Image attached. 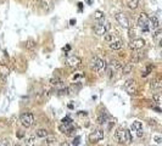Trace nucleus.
<instances>
[{
  "label": "nucleus",
  "instance_id": "obj_28",
  "mask_svg": "<svg viewBox=\"0 0 162 146\" xmlns=\"http://www.w3.org/2000/svg\"><path fill=\"white\" fill-rule=\"evenodd\" d=\"M55 142H56V136H54V135H48L45 137V144L46 145H54Z\"/></svg>",
  "mask_w": 162,
  "mask_h": 146
},
{
  "label": "nucleus",
  "instance_id": "obj_9",
  "mask_svg": "<svg viewBox=\"0 0 162 146\" xmlns=\"http://www.w3.org/2000/svg\"><path fill=\"white\" fill-rule=\"evenodd\" d=\"M144 46H145V40L143 38H134L131 40V43H129V47H131L132 50H139V49H141Z\"/></svg>",
  "mask_w": 162,
  "mask_h": 146
},
{
  "label": "nucleus",
  "instance_id": "obj_33",
  "mask_svg": "<svg viewBox=\"0 0 162 146\" xmlns=\"http://www.w3.org/2000/svg\"><path fill=\"white\" fill-rule=\"evenodd\" d=\"M10 139H0V146H9Z\"/></svg>",
  "mask_w": 162,
  "mask_h": 146
},
{
  "label": "nucleus",
  "instance_id": "obj_36",
  "mask_svg": "<svg viewBox=\"0 0 162 146\" xmlns=\"http://www.w3.org/2000/svg\"><path fill=\"white\" fill-rule=\"evenodd\" d=\"M79 140H80V137H79V136L75 137V140H73V145H75V146H78V145H79Z\"/></svg>",
  "mask_w": 162,
  "mask_h": 146
},
{
  "label": "nucleus",
  "instance_id": "obj_29",
  "mask_svg": "<svg viewBox=\"0 0 162 146\" xmlns=\"http://www.w3.org/2000/svg\"><path fill=\"white\" fill-rule=\"evenodd\" d=\"M25 46H26V49H34L36 47V42H34V40H32V39H29V40H27V42L25 43Z\"/></svg>",
  "mask_w": 162,
  "mask_h": 146
},
{
  "label": "nucleus",
  "instance_id": "obj_41",
  "mask_svg": "<svg viewBox=\"0 0 162 146\" xmlns=\"http://www.w3.org/2000/svg\"><path fill=\"white\" fill-rule=\"evenodd\" d=\"M70 49H71V46H70V45H67L66 47H65V50H70Z\"/></svg>",
  "mask_w": 162,
  "mask_h": 146
},
{
  "label": "nucleus",
  "instance_id": "obj_16",
  "mask_svg": "<svg viewBox=\"0 0 162 146\" xmlns=\"http://www.w3.org/2000/svg\"><path fill=\"white\" fill-rule=\"evenodd\" d=\"M122 46H123V44H122V40H121V39L109 44V47L111 49V50H113V51H117V50H119V49H122Z\"/></svg>",
  "mask_w": 162,
  "mask_h": 146
},
{
  "label": "nucleus",
  "instance_id": "obj_26",
  "mask_svg": "<svg viewBox=\"0 0 162 146\" xmlns=\"http://www.w3.org/2000/svg\"><path fill=\"white\" fill-rule=\"evenodd\" d=\"M161 86V80L160 79H152L151 83H150V88L152 89V90H156V89H158Z\"/></svg>",
  "mask_w": 162,
  "mask_h": 146
},
{
  "label": "nucleus",
  "instance_id": "obj_31",
  "mask_svg": "<svg viewBox=\"0 0 162 146\" xmlns=\"http://www.w3.org/2000/svg\"><path fill=\"white\" fill-rule=\"evenodd\" d=\"M152 71V66L150 64V66H148L146 68H145L144 71H143V73H141V77H148L149 74H150V72Z\"/></svg>",
  "mask_w": 162,
  "mask_h": 146
},
{
  "label": "nucleus",
  "instance_id": "obj_35",
  "mask_svg": "<svg viewBox=\"0 0 162 146\" xmlns=\"http://www.w3.org/2000/svg\"><path fill=\"white\" fill-rule=\"evenodd\" d=\"M153 141H156L157 144H161L162 142V137L158 136V135H155V136H153Z\"/></svg>",
  "mask_w": 162,
  "mask_h": 146
},
{
  "label": "nucleus",
  "instance_id": "obj_20",
  "mask_svg": "<svg viewBox=\"0 0 162 146\" xmlns=\"http://www.w3.org/2000/svg\"><path fill=\"white\" fill-rule=\"evenodd\" d=\"M127 6L129 7L131 10H135L138 5H139V0H126Z\"/></svg>",
  "mask_w": 162,
  "mask_h": 146
},
{
  "label": "nucleus",
  "instance_id": "obj_10",
  "mask_svg": "<svg viewBox=\"0 0 162 146\" xmlns=\"http://www.w3.org/2000/svg\"><path fill=\"white\" fill-rule=\"evenodd\" d=\"M66 64L70 67H73V68H77L82 64V60L78 56H70V57L66 59Z\"/></svg>",
  "mask_w": 162,
  "mask_h": 146
},
{
  "label": "nucleus",
  "instance_id": "obj_6",
  "mask_svg": "<svg viewBox=\"0 0 162 146\" xmlns=\"http://www.w3.org/2000/svg\"><path fill=\"white\" fill-rule=\"evenodd\" d=\"M115 18H116L117 23L119 24V26H122L123 28H129V27H131V22H129V18L126 16V13L117 12L115 15Z\"/></svg>",
  "mask_w": 162,
  "mask_h": 146
},
{
  "label": "nucleus",
  "instance_id": "obj_43",
  "mask_svg": "<svg viewBox=\"0 0 162 146\" xmlns=\"http://www.w3.org/2000/svg\"><path fill=\"white\" fill-rule=\"evenodd\" d=\"M158 45H160V46H161V47H162V39H161V40H160V44H158Z\"/></svg>",
  "mask_w": 162,
  "mask_h": 146
},
{
  "label": "nucleus",
  "instance_id": "obj_8",
  "mask_svg": "<svg viewBox=\"0 0 162 146\" xmlns=\"http://www.w3.org/2000/svg\"><path fill=\"white\" fill-rule=\"evenodd\" d=\"M138 24L139 27L143 29V32H148L149 30V16L143 12L139 15V18H138Z\"/></svg>",
  "mask_w": 162,
  "mask_h": 146
},
{
  "label": "nucleus",
  "instance_id": "obj_38",
  "mask_svg": "<svg viewBox=\"0 0 162 146\" xmlns=\"http://www.w3.org/2000/svg\"><path fill=\"white\" fill-rule=\"evenodd\" d=\"M78 6H79V10L82 11V7H83V4L82 3H78Z\"/></svg>",
  "mask_w": 162,
  "mask_h": 146
},
{
  "label": "nucleus",
  "instance_id": "obj_13",
  "mask_svg": "<svg viewBox=\"0 0 162 146\" xmlns=\"http://www.w3.org/2000/svg\"><path fill=\"white\" fill-rule=\"evenodd\" d=\"M104 39H105V42L110 44V43H112V42L119 40V37H118V34L116 33V32H107V33L105 34Z\"/></svg>",
  "mask_w": 162,
  "mask_h": 146
},
{
  "label": "nucleus",
  "instance_id": "obj_24",
  "mask_svg": "<svg viewBox=\"0 0 162 146\" xmlns=\"http://www.w3.org/2000/svg\"><path fill=\"white\" fill-rule=\"evenodd\" d=\"M106 120H107V115H106V113H101V115H99L98 117H96V123H98V124L106 123Z\"/></svg>",
  "mask_w": 162,
  "mask_h": 146
},
{
  "label": "nucleus",
  "instance_id": "obj_37",
  "mask_svg": "<svg viewBox=\"0 0 162 146\" xmlns=\"http://www.w3.org/2000/svg\"><path fill=\"white\" fill-rule=\"evenodd\" d=\"M153 100H155V101L157 102V101L160 100V96H158V95H153Z\"/></svg>",
  "mask_w": 162,
  "mask_h": 146
},
{
  "label": "nucleus",
  "instance_id": "obj_25",
  "mask_svg": "<svg viewBox=\"0 0 162 146\" xmlns=\"http://www.w3.org/2000/svg\"><path fill=\"white\" fill-rule=\"evenodd\" d=\"M143 57H144V54H143V52H134V54H133V56H132V62H131V63L139 62Z\"/></svg>",
  "mask_w": 162,
  "mask_h": 146
},
{
  "label": "nucleus",
  "instance_id": "obj_2",
  "mask_svg": "<svg viewBox=\"0 0 162 146\" xmlns=\"http://www.w3.org/2000/svg\"><path fill=\"white\" fill-rule=\"evenodd\" d=\"M121 69H122V64H121V62L116 61V60H112L106 67V72H107L109 78H112V76L118 73Z\"/></svg>",
  "mask_w": 162,
  "mask_h": 146
},
{
  "label": "nucleus",
  "instance_id": "obj_32",
  "mask_svg": "<svg viewBox=\"0 0 162 146\" xmlns=\"http://www.w3.org/2000/svg\"><path fill=\"white\" fill-rule=\"evenodd\" d=\"M128 29H129V32H128L129 38H131V39H134V38H135V34H136V33H135V29L132 28V27H129Z\"/></svg>",
  "mask_w": 162,
  "mask_h": 146
},
{
  "label": "nucleus",
  "instance_id": "obj_19",
  "mask_svg": "<svg viewBox=\"0 0 162 146\" xmlns=\"http://www.w3.org/2000/svg\"><path fill=\"white\" fill-rule=\"evenodd\" d=\"M26 146H34L36 145V135H29L25 139Z\"/></svg>",
  "mask_w": 162,
  "mask_h": 146
},
{
  "label": "nucleus",
  "instance_id": "obj_4",
  "mask_svg": "<svg viewBox=\"0 0 162 146\" xmlns=\"http://www.w3.org/2000/svg\"><path fill=\"white\" fill-rule=\"evenodd\" d=\"M20 122L25 128H31L34 123V116L31 112H25L20 116Z\"/></svg>",
  "mask_w": 162,
  "mask_h": 146
},
{
  "label": "nucleus",
  "instance_id": "obj_34",
  "mask_svg": "<svg viewBox=\"0 0 162 146\" xmlns=\"http://www.w3.org/2000/svg\"><path fill=\"white\" fill-rule=\"evenodd\" d=\"M62 123H65V124H72V120H71L70 117H66V118L62 119Z\"/></svg>",
  "mask_w": 162,
  "mask_h": 146
},
{
  "label": "nucleus",
  "instance_id": "obj_7",
  "mask_svg": "<svg viewBox=\"0 0 162 146\" xmlns=\"http://www.w3.org/2000/svg\"><path fill=\"white\" fill-rule=\"evenodd\" d=\"M102 139H104V130H101V129H95L89 134V141L92 144H96L101 141Z\"/></svg>",
  "mask_w": 162,
  "mask_h": 146
},
{
  "label": "nucleus",
  "instance_id": "obj_40",
  "mask_svg": "<svg viewBox=\"0 0 162 146\" xmlns=\"http://www.w3.org/2000/svg\"><path fill=\"white\" fill-rule=\"evenodd\" d=\"M60 146H70V145H68V144H67V142H63V144H61V145H60Z\"/></svg>",
  "mask_w": 162,
  "mask_h": 146
},
{
  "label": "nucleus",
  "instance_id": "obj_23",
  "mask_svg": "<svg viewBox=\"0 0 162 146\" xmlns=\"http://www.w3.org/2000/svg\"><path fill=\"white\" fill-rule=\"evenodd\" d=\"M48 135H49V132L46 130V129H37L36 130V136L38 137H46Z\"/></svg>",
  "mask_w": 162,
  "mask_h": 146
},
{
  "label": "nucleus",
  "instance_id": "obj_1",
  "mask_svg": "<svg viewBox=\"0 0 162 146\" xmlns=\"http://www.w3.org/2000/svg\"><path fill=\"white\" fill-rule=\"evenodd\" d=\"M116 139L119 144H131L132 142V135L128 129H119L116 132Z\"/></svg>",
  "mask_w": 162,
  "mask_h": 146
},
{
  "label": "nucleus",
  "instance_id": "obj_39",
  "mask_svg": "<svg viewBox=\"0 0 162 146\" xmlns=\"http://www.w3.org/2000/svg\"><path fill=\"white\" fill-rule=\"evenodd\" d=\"M22 136H23V134H22V133H18V132H17V137H22Z\"/></svg>",
  "mask_w": 162,
  "mask_h": 146
},
{
  "label": "nucleus",
  "instance_id": "obj_14",
  "mask_svg": "<svg viewBox=\"0 0 162 146\" xmlns=\"http://www.w3.org/2000/svg\"><path fill=\"white\" fill-rule=\"evenodd\" d=\"M9 74H10V68L7 67L6 64L0 63V78L5 80L7 77H9Z\"/></svg>",
  "mask_w": 162,
  "mask_h": 146
},
{
  "label": "nucleus",
  "instance_id": "obj_5",
  "mask_svg": "<svg viewBox=\"0 0 162 146\" xmlns=\"http://www.w3.org/2000/svg\"><path fill=\"white\" fill-rule=\"evenodd\" d=\"M110 23L109 22H106V23H99V24H95L94 26V28H93V30H94V33L96 34V35H105L107 33V32L110 30Z\"/></svg>",
  "mask_w": 162,
  "mask_h": 146
},
{
  "label": "nucleus",
  "instance_id": "obj_15",
  "mask_svg": "<svg viewBox=\"0 0 162 146\" xmlns=\"http://www.w3.org/2000/svg\"><path fill=\"white\" fill-rule=\"evenodd\" d=\"M60 130H61L63 134L70 135V134H72V132L75 130V128L72 127V124H65V123H62V124L60 125Z\"/></svg>",
  "mask_w": 162,
  "mask_h": 146
},
{
  "label": "nucleus",
  "instance_id": "obj_22",
  "mask_svg": "<svg viewBox=\"0 0 162 146\" xmlns=\"http://www.w3.org/2000/svg\"><path fill=\"white\" fill-rule=\"evenodd\" d=\"M40 3H42V6L45 10H50L53 7V4H54L53 0H40Z\"/></svg>",
  "mask_w": 162,
  "mask_h": 146
},
{
  "label": "nucleus",
  "instance_id": "obj_21",
  "mask_svg": "<svg viewBox=\"0 0 162 146\" xmlns=\"http://www.w3.org/2000/svg\"><path fill=\"white\" fill-rule=\"evenodd\" d=\"M82 89V84L78 83V84H72L70 88H68V94H73V93H77Z\"/></svg>",
  "mask_w": 162,
  "mask_h": 146
},
{
  "label": "nucleus",
  "instance_id": "obj_17",
  "mask_svg": "<svg viewBox=\"0 0 162 146\" xmlns=\"http://www.w3.org/2000/svg\"><path fill=\"white\" fill-rule=\"evenodd\" d=\"M149 23L151 24V28H153V29L158 28V26H160V21H158V18L156 17V16H151V17H149Z\"/></svg>",
  "mask_w": 162,
  "mask_h": 146
},
{
  "label": "nucleus",
  "instance_id": "obj_3",
  "mask_svg": "<svg viewBox=\"0 0 162 146\" xmlns=\"http://www.w3.org/2000/svg\"><path fill=\"white\" fill-rule=\"evenodd\" d=\"M106 67H107L106 62H105L104 60H101L100 57H98V56H94L93 60H92V68H93L94 72L100 73V72L106 69Z\"/></svg>",
  "mask_w": 162,
  "mask_h": 146
},
{
  "label": "nucleus",
  "instance_id": "obj_30",
  "mask_svg": "<svg viewBox=\"0 0 162 146\" xmlns=\"http://www.w3.org/2000/svg\"><path fill=\"white\" fill-rule=\"evenodd\" d=\"M61 82H62V80H61L60 78H58V77H54V78L50 79V83H51V85H53L54 88H55L56 85H58V84H60Z\"/></svg>",
  "mask_w": 162,
  "mask_h": 146
},
{
  "label": "nucleus",
  "instance_id": "obj_44",
  "mask_svg": "<svg viewBox=\"0 0 162 146\" xmlns=\"http://www.w3.org/2000/svg\"><path fill=\"white\" fill-rule=\"evenodd\" d=\"M161 57H162V52H161Z\"/></svg>",
  "mask_w": 162,
  "mask_h": 146
},
{
  "label": "nucleus",
  "instance_id": "obj_18",
  "mask_svg": "<svg viewBox=\"0 0 162 146\" xmlns=\"http://www.w3.org/2000/svg\"><path fill=\"white\" fill-rule=\"evenodd\" d=\"M93 18L94 20H96V21H99V22H102L104 20H105V15H104V12L102 11H95L94 13H93Z\"/></svg>",
  "mask_w": 162,
  "mask_h": 146
},
{
  "label": "nucleus",
  "instance_id": "obj_42",
  "mask_svg": "<svg viewBox=\"0 0 162 146\" xmlns=\"http://www.w3.org/2000/svg\"><path fill=\"white\" fill-rule=\"evenodd\" d=\"M75 22H76L75 20H71V21H70V23H71V24H75Z\"/></svg>",
  "mask_w": 162,
  "mask_h": 146
},
{
  "label": "nucleus",
  "instance_id": "obj_11",
  "mask_svg": "<svg viewBox=\"0 0 162 146\" xmlns=\"http://www.w3.org/2000/svg\"><path fill=\"white\" fill-rule=\"evenodd\" d=\"M126 90H127L128 94H131V95L136 94V85H135V82L133 79H129L126 82Z\"/></svg>",
  "mask_w": 162,
  "mask_h": 146
},
{
  "label": "nucleus",
  "instance_id": "obj_12",
  "mask_svg": "<svg viewBox=\"0 0 162 146\" xmlns=\"http://www.w3.org/2000/svg\"><path fill=\"white\" fill-rule=\"evenodd\" d=\"M132 129L135 132L136 136L141 137V136L144 135V133H143V124H141V122H139V120H135L134 123L132 124Z\"/></svg>",
  "mask_w": 162,
  "mask_h": 146
},
{
  "label": "nucleus",
  "instance_id": "obj_27",
  "mask_svg": "<svg viewBox=\"0 0 162 146\" xmlns=\"http://www.w3.org/2000/svg\"><path fill=\"white\" fill-rule=\"evenodd\" d=\"M133 69V63H126V66L122 67V72H123V74H129V73L132 72Z\"/></svg>",
  "mask_w": 162,
  "mask_h": 146
}]
</instances>
